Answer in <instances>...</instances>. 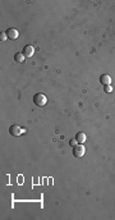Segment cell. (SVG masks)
<instances>
[{
  "instance_id": "6da1fadb",
  "label": "cell",
  "mask_w": 115,
  "mask_h": 220,
  "mask_svg": "<svg viewBox=\"0 0 115 220\" xmlns=\"http://www.w3.org/2000/svg\"><path fill=\"white\" fill-rule=\"evenodd\" d=\"M33 102L37 106H44L47 102V97L44 95V93H36V95L33 96Z\"/></svg>"
},
{
  "instance_id": "7a4b0ae2",
  "label": "cell",
  "mask_w": 115,
  "mask_h": 220,
  "mask_svg": "<svg viewBox=\"0 0 115 220\" xmlns=\"http://www.w3.org/2000/svg\"><path fill=\"white\" fill-rule=\"evenodd\" d=\"M85 152H86V149H85V146H83V143H79L73 147V155H74L76 158H82V156L85 155Z\"/></svg>"
},
{
  "instance_id": "3957f363",
  "label": "cell",
  "mask_w": 115,
  "mask_h": 220,
  "mask_svg": "<svg viewBox=\"0 0 115 220\" xmlns=\"http://www.w3.org/2000/svg\"><path fill=\"white\" fill-rule=\"evenodd\" d=\"M9 132H10V134H12V136H15V137H18V136H20V134L24 132V129L20 128L19 125L14 124V125H12V127L9 128Z\"/></svg>"
},
{
  "instance_id": "277c9868",
  "label": "cell",
  "mask_w": 115,
  "mask_h": 220,
  "mask_svg": "<svg viewBox=\"0 0 115 220\" xmlns=\"http://www.w3.org/2000/svg\"><path fill=\"white\" fill-rule=\"evenodd\" d=\"M7 36H8V38H10V40H15V38H18V36H19V34H18V31L15 29V28H8L7 29Z\"/></svg>"
},
{
  "instance_id": "5b68a950",
  "label": "cell",
  "mask_w": 115,
  "mask_h": 220,
  "mask_svg": "<svg viewBox=\"0 0 115 220\" xmlns=\"http://www.w3.org/2000/svg\"><path fill=\"white\" fill-rule=\"evenodd\" d=\"M33 53H35V47L32 45H27L24 46L23 49V54L26 58H31V56H33Z\"/></svg>"
},
{
  "instance_id": "8992f818",
  "label": "cell",
  "mask_w": 115,
  "mask_h": 220,
  "mask_svg": "<svg viewBox=\"0 0 115 220\" xmlns=\"http://www.w3.org/2000/svg\"><path fill=\"white\" fill-rule=\"evenodd\" d=\"M100 82L102 83L104 86L110 85V83H111V77H110V76H108V74H102V76L100 77Z\"/></svg>"
},
{
  "instance_id": "52a82bcc",
  "label": "cell",
  "mask_w": 115,
  "mask_h": 220,
  "mask_svg": "<svg viewBox=\"0 0 115 220\" xmlns=\"http://www.w3.org/2000/svg\"><path fill=\"white\" fill-rule=\"evenodd\" d=\"M76 140H77V142H78V143H85V142H86V140H87V137H86V134H85V133L78 132V133H77V136H76Z\"/></svg>"
},
{
  "instance_id": "ba28073f",
  "label": "cell",
  "mask_w": 115,
  "mask_h": 220,
  "mask_svg": "<svg viewBox=\"0 0 115 220\" xmlns=\"http://www.w3.org/2000/svg\"><path fill=\"white\" fill-rule=\"evenodd\" d=\"M14 59H15V61H18V63H23V61L26 60V56H24L23 53H17V54L14 55Z\"/></svg>"
},
{
  "instance_id": "9c48e42d",
  "label": "cell",
  "mask_w": 115,
  "mask_h": 220,
  "mask_svg": "<svg viewBox=\"0 0 115 220\" xmlns=\"http://www.w3.org/2000/svg\"><path fill=\"white\" fill-rule=\"evenodd\" d=\"M104 90H105V92H108V93H110V92L113 91V88H111V86H110V85L104 86Z\"/></svg>"
},
{
  "instance_id": "30bf717a",
  "label": "cell",
  "mask_w": 115,
  "mask_h": 220,
  "mask_svg": "<svg viewBox=\"0 0 115 220\" xmlns=\"http://www.w3.org/2000/svg\"><path fill=\"white\" fill-rule=\"evenodd\" d=\"M69 145L72 146V147H74V146H77V145H78V142H77V140L73 138V140H70V141H69Z\"/></svg>"
},
{
  "instance_id": "8fae6325",
  "label": "cell",
  "mask_w": 115,
  "mask_h": 220,
  "mask_svg": "<svg viewBox=\"0 0 115 220\" xmlns=\"http://www.w3.org/2000/svg\"><path fill=\"white\" fill-rule=\"evenodd\" d=\"M0 40H2V41H5V40H8V36H7V34H4V32H2V34H0Z\"/></svg>"
}]
</instances>
